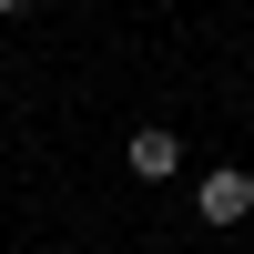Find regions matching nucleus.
Masks as SVG:
<instances>
[{
	"label": "nucleus",
	"instance_id": "obj_1",
	"mask_svg": "<svg viewBox=\"0 0 254 254\" xmlns=\"http://www.w3.org/2000/svg\"><path fill=\"white\" fill-rule=\"evenodd\" d=\"M193 214L214 224V234H234V224L254 214V173H244V163H214V173L193 183Z\"/></svg>",
	"mask_w": 254,
	"mask_h": 254
},
{
	"label": "nucleus",
	"instance_id": "obj_2",
	"mask_svg": "<svg viewBox=\"0 0 254 254\" xmlns=\"http://www.w3.org/2000/svg\"><path fill=\"white\" fill-rule=\"evenodd\" d=\"M122 153H132V173H142V183H163V173H183V132H163V122H142V132L122 142Z\"/></svg>",
	"mask_w": 254,
	"mask_h": 254
},
{
	"label": "nucleus",
	"instance_id": "obj_3",
	"mask_svg": "<svg viewBox=\"0 0 254 254\" xmlns=\"http://www.w3.org/2000/svg\"><path fill=\"white\" fill-rule=\"evenodd\" d=\"M10 10H31V0H0V20H10Z\"/></svg>",
	"mask_w": 254,
	"mask_h": 254
}]
</instances>
